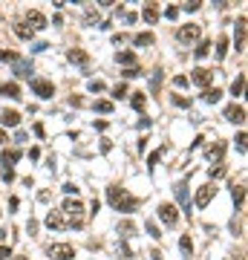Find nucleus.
Instances as JSON below:
<instances>
[{
    "instance_id": "a18cd8bd",
    "label": "nucleus",
    "mask_w": 248,
    "mask_h": 260,
    "mask_svg": "<svg viewBox=\"0 0 248 260\" xmlns=\"http://www.w3.org/2000/svg\"><path fill=\"white\" fill-rule=\"evenodd\" d=\"M15 179V171L12 168H3V182H12Z\"/></svg>"
},
{
    "instance_id": "423d86ee",
    "label": "nucleus",
    "mask_w": 248,
    "mask_h": 260,
    "mask_svg": "<svg viewBox=\"0 0 248 260\" xmlns=\"http://www.w3.org/2000/svg\"><path fill=\"white\" fill-rule=\"evenodd\" d=\"M214 194H217V188H214L211 182L199 185V191H196V200H193V205H196V208H208V203L214 200Z\"/></svg>"
},
{
    "instance_id": "f8f14e48",
    "label": "nucleus",
    "mask_w": 248,
    "mask_h": 260,
    "mask_svg": "<svg viewBox=\"0 0 248 260\" xmlns=\"http://www.w3.org/2000/svg\"><path fill=\"white\" fill-rule=\"evenodd\" d=\"M26 26L32 29V32H35V29H46V18L38 9H32V12H26Z\"/></svg>"
},
{
    "instance_id": "c9c22d12",
    "label": "nucleus",
    "mask_w": 248,
    "mask_h": 260,
    "mask_svg": "<svg viewBox=\"0 0 248 260\" xmlns=\"http://www.w3.org/2000/svg\"><path fill=\"white\" fill-rule=\"evenodd\" d=\"M159 156H162V150H153V153H150V156H147V165H150V171H153V168H156Z\"/></svg>"
},
{
    "instance_id": "2f4dec72",
    "label": "nucleus",
    "mask_w": 248,
    "mask_h": 260,
    "mask_svg": "<svg viewBox=\"0 0 248 260\" xmlns=\"http://www.w3.org/2000/svg\"><path fill=\"white\" fill-rule=\"evenodd\" d=\"M145 229H147V234H150L153 240H159V237H162V232H159V225H156V223H150V220H147Z\"/></svg>"
},
{
    "instance_id": "20e7f679",
    "label": "nucleus",
    "mask_w": 248,
    "mask_h": 260,
    "mask_svg": "<svg viewBox=\"0 0 248 260\" xmlns=\"http://www.w3.org/2000/svg\"><path fill=\"white\" fill-rule=\"evenodd\" d=\"M159 220L167 225V229H173L176 223H179V211H176L173 203H162L159 205Z\"/></svg>"
},
{
    "instance_id": "f3484780",
    "label": "nucleus",
    "mask_w": 248,
    "mask_h": 260,
    "mask_svg": "<svg viewBox=\"0 0 248 260\" xmlns=\"http://www.w3.org/2000/svg\"><path fill=\"white\" fill-rule=\"evenodd\" d=\"M12 64H15V75H20V78H29V73H32V64H26L23 58H15Z\"/></svg>"
},
{
    "instance_id": "cd10ccee",
    "label": "nucleus",
    "mask_w": 248,
    "mask_h": 260,
    "mask_svg": "<svg viewBox=\"0 0 248 260\" xmlns=\"http://www.w3.org/2000/svg\"><path fill=\"white\" fill-rule=\"evenodd\" d=\"M130 104H133V110H145V104H147V99H145V93H133V99H130Z\"/></svg>"
},
{
    "instance_id": "49530a36",
    "label": "nucleus",
    "mask_w": 248,
    "mask_h": 260,
    "mask_svg": "<svg viewBox=\"0 0 248 260\" xmlns=\"http://www.w3.org/2000/svg\"><path fill=\"white\" fill-rule=\"evenodd\" d=\"M12 257V249L9 246H0V260H9Z\"/></svg>"
},
{
    "instance_id": "4468645a",
    "label": "nucleus",
    "mask_w": 248,
    "mask_h": 260,
    "mask_svg": "<svg viewBox=\"0 0 248 260\" xmlns=\"http://www.w3.org/2000/svg\"><path fill=\"white\" fill-rule=\"evenodd\" d=\"M0 121H3L6 127H18V124H20V113H15V110H0Z\"/></svg>"
},
{
    "instance_id": "7ed1b4c3",
    "label": "nucleus",
    "mask_w": 248,
    "mask_h": 260,
    "mask_svg": "<svg viewBox=\"0 0 248 260\" xmlns=\"http://www.w3.org/2000/svg\"><path fill=\"white\" fill-rule=\"evenodd\" d=\"M46 254L52 260H73L75 257V249L69 246V243H52L49 249H46Z\"/></svg>"
},
{
    "instance_id": "79ce46f5",
    "label": "nucleus",
    "mask_w": 248,
    "mask_h": 260,
    "mask_svg": "<svg viewBox=\"0 0 248 260\" xmlns=\"http://www.w3.org/2000/svg\"><path fill=\"white\" fill-rule=\"evenodd\" d=\"M15 52H9V49H0V61H15Z\"/></svg>"
},
{
    "instance_id": "5701e85b",
    "label": "nucleus",
    "mask_w": 248,
    "mask_h": 260,
    "mask_svg": "<svg viewBox=\"0 0 248 260\" xmlns=\"http://www.w3.org/2000/svg\"><path fill=\"white\" fill-rule=\"evenodd\" d=\"M133 44H136L138 49H141V47H150V44H153V35H150V32H138V35L133 38Z\"/></svg>"
},
{
    "instance_id": "603ef678",
    "label": "nucleus",
    "mask_w": 248,
    "mask_h": 260,
    "mask_svg": "<svg viewBox=\"0 0 248 260\" xmlns=\"http://www.w3.org/2000/svg\"><path fill=\"white\" fill-rule=\"evenodd\" d=\"M0 142H9V139H6V130H3V127H0Z\"/></svg>"
},
{
    "instance_id": "de8ad7c7",
    "label": "nucleus",
    "mask_w": 248,
    "mask_h": 260,
    "mask_svg": "<svg viewBox=\"0 0 248 260\" xmlns=\"http://www.w3.org/2000/svg\"><path fill=\"white\" fill-rule=\"evenodd\" d=\"M150 127V119H147V116H141V119H138V130H147Z\"/></svg>"
},
{
    "instance_id": "f03ea898",
    "label": "nucleus",
    "mask_w": 248,
    "mask_h": 260,
    "mask_svg": "<svg viewBox=\"0 0 248 260\" xmlns=\"http://www.w3.org/2000/svg\"><path fill=\"white\" fill-rule=\"evenodd\" d=\"M61 214H66V223L73 225V229H81L84 225V203L78 200V197H69V200H64V205H61Z\"/></svg>"
},
{
    "instance_id": "c756f323",
    "label": "nucleus",
    "mask_w": 248,
    "mask_h": 260,
    "mask_svg": "<svg viewBox=\"0 0 248 260\" xmlns=\"http://www.w3.org/2000/svg\"><path fill=\"white\" fill-rule=\"evenodd\" d=\"M208 52H211V41H199V47L193 49V55L196 58H205Z\"/></svg>"
},
{
    "instance_id": "393cba45",
    "label": "nucleus",
    "mask_w": 248,
    "mask_h": 260,
    "mask_svg": "<svg viewBox=\"0 0 248 260\" xmlns=\"http://www.w3.org/2000/svg\"><path fill=\"white\" fill-rule=\"evenodd\" d=\"M225 55H228V38L222 35V38H217V58L222 61Z\"/></svg>"
},
{
    "instance_id": "864d4df0",
    "label": "nucleus",
    "mask_w": 248,
    "mask_h": 260,
    "mask_svg": "<svg viewBox=\"0 0 248 260\" xmlns=\"http://www.w3.org/2000/svg\"><path fill=\"white\" fill-rule=\"evenodd\" d=\"M15 260H26V257H15Z\"/></svg>"
},
{
    "instance_id": "f257e3e1",
    "label": "nucleus",
    "mask_w": 248,
    "mask_h": 260,
    "mask_svg": "<svg viewBox=\"0 0 248 260\" xmlns=\"http://www.w3.org/2000/svg\"><path fill=\"white\" fill-rule=\"evenodd\" d=\"M107 200H110L119 211H124V214H130V211H136L138 208V200L136 197H130L124 188H119V185H110L107 188Z\"/></svg>"
},
{
    "instance_id": "72a5a7b5",
    "label": "nucleus",
    "mask_w": 248,
    "mask_h": 260,
    "mask_svg": "<svg viewBox=\"0 0 248 260\" xmlns=\"http://www.w3.org/2000/svg\"><path fill=\"white\" fill-rule=\"evenodd\" d=\"M87 87H90V93H104V90H107V87H104V81H90Z\"/></svg>"
},
{
    "instance_id": "c85d7f7f",
    "label": "nucleus",
    "mask_w": 248,
    "mask_h": 260,
    "mask_svg": "<svg viewBox=\"0 0 248 260\" xmlns=\"http://www.w3.org/2000/svg\"><path fill=\"white\" fill-rule=\"evenodd\" d=\"M179 249H182L185 257H191V254H193V243H191V237H188V234H182V240H179Z\"/></svg>"
},
{
    "instance_id": "dca6fc26",
    "label": "nucleus",
    "mask_w": 248,
    "mask_h": 260,
    "mask_svg": "<svg viewBox=\"0 0 248 260\" xmlns=\"http://www.w3.org/2000/svg\"><path fill=\"white\" fill-rule=\"evenodd\" d=\"M0 95H6V99H20V87H18L15 81L0 84Z\"/></svg>"
},
{
    "instance_id": "6ab92c4d",
    "label": "nucleus",
    "mask_w": 248,
    "mask_h": 260,
    "mask_svg": "<svg viewBox=\"0 0 248 260\" xmlns=\"http://www.w3.org/2000/svg\"><path fill=\"white\" fill-rule=\"evenodd\" d=\"M69 61H73V64L87 67V64H90V55H87L84 49H69Z\"/></svg>"
},
{
    "instance_id": "09e8293b",
    "label": "nucleus",
    "mask_w": 248,
    "mask_h": 260,
    "mask_svg": "<svg viewBox=\"0 0 248 260\" xmlns=\"http://www.w3.org/2000/svg\"><path fill=\"white\" fill-rule=\"evenodd\" d=\"M64 191H66V194H75V197H78V188H75L73 182H66V185H64Z\"/></svg>"
},
{
    "instance_id": "4be33fe9",
    "label": "nucleus",
    "mask_w": 248,
    "mask_h": 260,
    "mask_svg": "<svg viewBox=\"0 0 248 260\" xmlns=\"http://www.w3.org/2000/svg\"><path fill=\"white\" fill-rule=\"evenodd\" d=\"M15 35H18L20 41H32V35H35V32H32L26 23H15Z\"/></svg>"
},
{
    "instance_id": "37998d69",
    "label": "nucleus",
    "mask_w": 248,
    "mask_h": 260,
    "mask_svg": "<svg viewBox=\"0 0 248 260\" xmlns=\"http://www.w3.org/2000/svg\"><path fill=\"white\" fill-rule=\"evenodd\" d=\"M119 254H121V257H133V251H130L127 243H121V246H119Z\"/></svg>"
},
{
    "instance_id": "ea45409f",
    "label": "nucleus",
    "mask_w": 248,
    "mask_h": 260,
    "mask_svg": "<svg viewBox=\"0 0 248 260\" xmlns=\"http://www.w3.org/2000/svg\"><path fill=\"white\" fill-rule=\"evenodd\" d=\"M234 142H237V150H239V153H245V133H237V139H234Z\"/></svg>"
},
{
    "instance_id": "4c0bfd02",
    "label": "nucleus",
    "mask_w": 248,
    "mask_h": 260,
    "mask_svg": "<svg viewBox=\"0 0 248 260\" xmlns=\"http://www.w3.org/2000/svg\"><path fill=\"white\" fill-rule=\"evenodd\" d=\"M159 84H162V70H156V73H153V84H150V90H153V93L159 90Z\"/></svg>"
},
{
    "instance_id": "8fccbe9b",
    "label": "nucleus",
    "mask_w": 248,
    "mask_h": 260,
    "mask_svg": "<svg viewBox=\"0 0 248 260\" xmlns=\"http://www.w3.org/2000/svg\"><path fill=\"white\" fill-rule=\"evenodd\" d=\"M138 73H141V70H138V67H136V70H124V78H136Z\"/></svg>"
},
{
    "instance_id": "412c9836",
    "label": "nucleus",
    "mask_w": 248,
    "mask_h": 260,
    "mask_svg": "<svg viewBox=\"0 0 248 260\" xmlns=\"http://www.w3.org/2000/svg\"><path fill=\"white\" fill-rule=\"evenodd\" d=\"M116 61H119V64H124L127 70H136V55H133V52H119V55H116Z\"/></svg>"
},
{
    "instance_id": "3c124183",
    "label": "nucleus",
    "mask_w": 248,
    "mask_h": 260,
    "mask_svg": "<svg viewBox=\"0 0 248 260\" xmlns=\"http://www.w3.org/2000/svg\"><path fill=\"white\" fill-rule=\"evenodd\" d=\"M165 15H167V18H179V9H173V6H170V9H165Z\"/></svg>"
},
{
    "instance_id": "a19ab883",
    "label": "nucleus",
    "mask_w": 248,
    "mask_h": 260,
    "mask_svg": "<svg viewBox=\"0 0 248 260\" xmlns=\"http://www.w3.org/2000/svg\"><path fill=\"white\" fill-rule=\"evenodd\" d=\"M199 6H202L199 0H191V3H185L182 9H185V12H196V9H199Z\"/></svg>"
},
{
    "instance_id": "c03bdc74",
    "label": "nucleus",
    "mask_w": 248,
    "mask_h": 260,
    "mask_svg": "<svg viewBox=\"0 0 248 260\" xmlns=\"http://www.w3.org/2000/svg\"><path fill=\"white\" fill-rule=\"evenodd\" d=\"M173 87H188V75H176V78H173Z\"/></svg>"
},
{
    "instance_id": "b1692460",
    "label": "nucleus",
    "mask_w": 248,
    "mask_h": 260,
    "mask_svg": "<svg viewBox=\"0 0 248 260\" xmlns=\"http://www.w3.org/2000/svg\"><path fill=\"white\" fill-rule=\"evenodd\" d=\"M202 99H205L208 104H217V102L222 99V90H220V87H214V90H205V93H202Z\"/></svg>"
},
{
    "instance_id": "a211bd4d",
    "label": "nucleus",
    "mask_w": 248,
    "mask_h": 260,
    "mask_svg": "<svg viewBox=\"0 0 248 260\" xmlns=\"http://www.w3.org/2000/svg\"><path fill=\"white\" fill-rule=\"evenodd\" d=\"M46 225H49V229H64V214L61 211H49L46 214Z\"/></svg>"
},
{
    "instance_id": "e433bc0d",
    "label": "nucleus",
    "mask_w": 248,
    "mask_h": 260,
    "mask_svg": "<svg viewBox=\"0 0 248 260\" xmlns=\"http://www.w3.org/2000/svg\"><path fill=\"white\" fill-rule=\"evenodd\" d=\"M95 110H98V113H110L113 110V102H95Z\"/></svg>"
},
{
    "instance_id": "7c9ffc66",
    "label": "nucleus",
    "mask_w": 248,
    "mask_h": 260,
    "mask_svg": "<svg viewBox=\"0 0 248 260\" xmlns=\"http://www.w3.org/2000/svg\"><path fill=\"white\" fill-rule=\"evenodd\" d=\"M133 232H136V229H133V223H127V220H124V223H119V234L124 237V240H127V237H133Z\"/></svg>"
},
{
    "instance_id": "0eeeda50",
    "label": "nucleus",
    "mask_w": 248,
    "mask_h": 260,
    "mask_svg": "<svg viewBox=\"0 0 248 260\" xmlns=\"http://www.w3.org/2000/svg\"><path fill=\"white\" fill-rule=\"evenodd\" d=\"M32 93L41 95V99H52L55 95V84L44 81V78H32Z\"/></svg>"
},
{
    "instance_id": "9d476101",
    "label": "nucleus",
    "mask_w": 248,
    "mask_h": 260,
    "mask_svg": "<svg viewBox=\"0 0 248 260\" xmlns=\"http://www.w3.org/2000/svg\"><path fill=\"white\" fill-rule=\"evenodd\" d=\"M176 200L182 203V208H185V214L191 217V197H188V182H176Z\"/></svg>"
},
{
    "instance_id": "1a4fd4ad",
    "label": "nucleus",
    "mask_w": 248,
    "mask_h": 260,
    "mask_svg": "<svg viewBox=\"0 0 248 260\" xmlns=\"http://www.w3.org/2000/svg\"><path fill=\"white\" fill-rule=\"evenodd\" d=\"M225 119H228L231 124H242V121H245V107H242V104H231V107H225Z\"/></svg>"
},
{
    "instance_id": "2eb2a0df",
    "label": "nucleus",
    "mask_w": 248,
    "mask_h": 260,
    "mask_svg": "<svg viewBox=\"0 0 248 260\" xmlns=\"http://www.w3.org/2000/svg\"><path fill=\"white\" fill-rule=\"evenodd\" d=\"M20 159V150L18 148H9V150H3V156H0V165L3 168H12L15 162Z\"/></svg>"
},
{
    "instance_id": "39448f33",
    "label": "nucleus",
    "mask_w": 248,
    "mask_h": 260,
    "mask_svg": "<svg viewBox=\"0 0 248 260\" xmlns=\"http://www.w3.org/2000/svg\"><path fill=\"white\" fill-rule=\"evenodd\" d=\"M176 38H179L182 44H196V41L202 38V29L196 26V23H188V26H179V32H176Z\"/></svg>"
},
{
    "instance_id": "bb28decb",
    "label": "nucleus",
    "mask_w": 248,
    "mask_h": 260,
    "mask_svg": "<svg viewBox=\"0 0 248 260\" xmlns=\"http://www.w3.org/2000/svg\"><path fill=\"white\" fill-rule=\"evenodd\" d=\"M231 194H234L237 208H242V200H245V185H234V188H231Z\"/></svg>"
},
{
    "instance_id": "aec40b11",
    "label": "nucleus",
    "mask_w": 248,
    "mask_h": 260,
    "mask_svg": "<svg viewBox=\"0 0 248 260\" xmlns=\"http://www.w3.org/2000/svg\"><path fill=\"white\" fill-rule=\"evenodd\" d=\"M242 47H245V18H239L237 23V52H242Z\"/></svg>"
},
{
    "instance_id": "6e6552de",
    "label": "nucleus",
    "mask_w": 248,
    "mask_h": 260,
    "mask_svg": "<svg viewBox=\"0 0 248 260\" xmlns=\"http://www.w3.org/2000/svg\"><path fill=\"white\" fill-rule=\"evenodd\" d=\"M191 81L196 84V87H205V90H208V84L214 81V73L211 70H205V67H196V70L191 73Z\"/></svg>"
},
{
    "instance_id": "a878e982",
    "label": "nucleus",
    "mask_w": 248,
    "mask_h": 260,
    "mask_svg": "<svg viewBox=\"0 0 248 260\" xmlns=\"http://www.w3.org/2000/svg\"><path fill=\"white\" fill-rule=\"evenodd\" d=\"M242 87H245V73H239L237 78H234V84H231V95H239L242 93Z\"/></svg>"
},
{
    "instance_id": "9b49d317",
    "label": "nucleus",
    "mask_w": 248,
    "mask_h": 260,
    "mask_svg": "<svg viewBox=\"0 0 248 260\" xmlns=\"http://www.w3.org/2000/svg\"><path fill=\"white\" fill-rule=\"evenodd\" d=\"M205 156L211 159L214 165H220V162H222V156H225V142H214L211 148L205 150Z\"/></svg>"
},
{
    "instance_id": "ddd939ff",
    "label": "nucleus",
    "mask_w": 248,
    "mask_h": 260,
    "mask_svg": "<svg viewBox=\"0 0 248 260\" xmlns=\"http://www.w3.org/2000/svg\"><path fill=\"white\" fill-rule=\"evenodd\" d=\"M141 18H145L147 26H153V23L159 20V6H156V3H147L145 9H141Z\"/></svg>"
},
{
    "instance_id": "473e14b6",
    "label": "nucleus",
    "mask_w": 248,
    "mask_h": 260,
    "mask_svg": "<svg viewBox=\"0 0 248 260\" xmlns=\"http://www.w3.org/2000/svg\"><path fill=\"white\" fill-rule=\"evenodd\" d=\"M124 95H127V84L121 81V84H116V87H113V99H124Z\"/></svg>"
},
{
    "instance_id": "58836bf2",
    "label": "nucleus",
    "mask_w": 248,
    "mask_h": 260,
    "mask_svg": "<svg viewBox=\"0 0 248 260\" xmlns=\"http://www.w3.org/2000/svg\"><path fill=\"white\" fill-rule=\"evenodd\" d=\"M173 104H176V107H191V99H185V95H173Z\"/></svg>"
},
{
    "instance_id": "f704fd0d",
    "label": "nucleus",
    "mask_w": 248,
    "mask_h": 260,
    "mask_svg": "<svg viewBox=\"0 0 248 260\" xmlns=\"http://www.w3.org/2000/svg\"><path fill=\"white\" fill-rule=\"evenodd\" d=\"M228 171H225V165H217V168H211V179H220V177H225Z\"/></svg>"
}]
</instances>
